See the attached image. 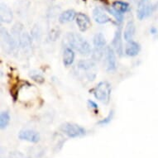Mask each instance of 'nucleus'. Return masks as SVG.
I'll list each match as a JSON object with an SVG mask.
<instances>
[{"label":"nucleus","instance_id":"nucleus-28","mask_svg":"<svg viewBox=\"0 0 158 158\" xmlns=\"http://www.w3.org/2000/svg\"><path fill=\"white\" fill-rule=\"evenodd\" d=\"M150 32H151V34H152V35H156V34H157L158 30L155 27H151Z\"/></svg>","mask_w":158,"mask_h":158},{"label":"nucleus","instance_id":"nucleus-8","mask_svg":"<svg viewBox=\"0 0 158 158\" xmlns=\"http://www.w3.org/2000/svg\"><path fill=\"white\" fill-rule=\"evenodd\" d=\"M113 48L118 53V56H122L123 53V47L122 40V27H118L114 34V40H113Z\"/></svg>","mask_w":158,"mask_h":158},{"label":"nucleus","instance_id":"nucleus-22","mask_svg":"<svg viewBox=\"0 0 158 158\" xmlns=\"http://www.w3.org/2000/svg\"><path fill=\"white\" fill-rule=\"evenodd\" d=\"M108 11H109V13L111 14L112 16H114V18L116 19V21L118 23H121L123 20V14L121 13H118V12H117L116 10H114V8H108Z\"/></svg>","mask_w":158,"mask_h":158},{"label":"nucleus","instance_id":"nucleus-23","mask_svg":"<svg viewBox=\"0 0 158 158\" xmlns=\"http://www.w3.org/2000/svg\"><path fill=\"white\" fill-rule=\"evenodd\" d=\"M114 110H111V111L109 112V115H108V116H107L105 118L100 120V121H98V124L102 125V126H104V125H106V124H109V123L112 121V119H113V118H114Z\"/></svg>","mask_w":158,"mask_h":158},{"label":"nucleus","instance_id":"nucleus-13","mask_svg":"<svg viewBox=\"0 0 158 158\" xmlns=\"http://www.w3.org/2000/svg\"><path fill=\"white\" fill-rule=\"evenodd\" d=\"M75 60V52L71 47H66L63 52V64L65 66H70Z\"/></svg>","mask_w":158,"mask_h":158},{"label":"nucleus","instance_id":"nucleus-3","mask_svg":"<svg viewBox=\"0 0 158 158\" xmlns=\"http://www.w3.org/2000/svg\"><path fill=\"white\" fill-rule=\"evenodd\" d=\"M60 131L70 138L81 137L86 135V130L76 123H65L60 125Z\"/></svg>","mask_w":158,"mask_h":158},{"label":"nucleus","instance_id":"nucleus-7","mask_svg":"<svg viewBox=\"0 0 158 158\" xmlns=\"http://www.w3.org/2000/svg\"><path fill=\"white\" fill-rule=\"evenodd\" d=\"M18 137L21 140L27 141V142L32 143H36L40 141V134L36 131L31 129L22 130L18 134Z\"/></svg>","mask_w":158,"mask_h":158},{"label":"nucleus","instance_id":"nucleus-20","mask_svg":"<svg viewBox=\"0 0 158 158\" xmlns=\"http://www.w3.org/2000/svg\"><path fill=\"white\" fill-rule=\"evenodd\" d=\"M10 122V115L8 111H2L0 114V127L4 129L8 127Z\"/></svg>","mask_w":158,"mask_h":158},{"label":"nucleus","instance_id":"nucleus-10","mask_svg":"<svg viewBox=\"0 0 158 158\" xmlns=\"http://www.w3.org/2000/svg\"><path fill=\"white\" fill-rule=\"evenodd\" d=\"M75 22H76V24H77L80 31H83V32L87 31L91 25L89 18L86 14L82 13H78L76 18H75Z\"/></svg>","mask_w":158,"mask_h":158},{"label":"nucleus","instance_id":"nucleus-17","mask_svg":"<svg viewBox=\"0 0 158 158\" xmlns=\"http://www.w3.org/2000/svg\"><path fill=\"white\" fill-rule=\"evenodd\" d=\"M76 16H77V14L75 11L72 10V9H69V10L63 12L60 14V18H59V22L60 23H66L71 22L74 19H75Z\"/></svg>","mask_w":158,"mask_h":158},{"label":"nucleus","instance_id":"nucleus-19","mask_svg":"<svg viewBox=\"0 0 158 158\" xmlns=\"http://www.w3.org/2000/svg\"><path fill=\"white\" fill-rule=\"evenodd\" d=\"M79 69L83 70H89L93 69L95 66V63L94 60H81L77 64Z\"/></svg>","mask_w":158,"mask_h":158},{"label":"nucleus","instance_id":"nucleus-27","mask_svg":"<svg viewBox=\"0 0 158 158\" xmlns=\"http://www.w3.org/2000/svg\"><path fill=\"white\" fill-rule=\"evenodd\" d=\"M88 105L90 107L91 109H98V104H96L95 102H94L93 100H90V99H89L88 100Z\"/></svg>","mask_w":158,"mask_h":158},{"label":"nucleus","instance_id":"nucleus-15","mask_svg":"<svg viewBox=\"0 0 158 158\" xmlns=\"http://www.w3.org/2000/svg\"><path fill=\"white\" fill-rule=\"evenodd\" d=\"M93 42L94 48H96V49L104 50V48L106 47V39H105L104 34L101 33V32H98V33H96L94 35Z\"/></svg>","mask_w":158,"mask_h":158},{"label":"nucleus","instance_id":"nucleus-25","mask_svg":"<svg viewBox=\"0 0 158 158\" xmlns=\"http://www.w3.org/2000/svg\"><path fill=\"white\" fill-rule=\"evenodd\" d=\"M59 36H60L59 30H57V29H53V30H52V31L50 32L49 38L51 39V41H56V40L59 37Z\"/></svg>","mask_w":158,"mask_h":158},{"label":"nucleus","instance_id":"nucleus-9","mask_svg":"<svg viewBox=\"0 0 158 158\" xmlns=\"http://www.w3.org/2000/svg\"><path fill=\"white\" fill-rule=\"evenodd\" d=\"M93 18L94 21L98 24H104L111 22V18H109L108 14L103 8L97 7L93 11Z\"/></svg>","mask_w":158,"mask_h":158},{"label":"nucleus","instance_id":"nucleus-26","mask_svg":"<svg viewBox=\"0 0 158 158\" xmlns=\"http://www.w3.org/2000/svg\"><path fill=\"white\" fill-rule=\"evenodd\" d=\"M40 35V30H39V27H34L33 29H32V31H31V36H33L34 38H37Z\"/></svg>","mask_w":158,"mask_h":158},{"label":"nucleus","instance_id":"nucleus-24","mask_svg":"<svg viewBox=\"0 0 158 158\" xmlns=\"http://www.w3.org/2000/svg\"><path fill=\"white\" fill-rule=\"evenodd\" d=\"M104 50H100V49H96L94 48L92 52V59L94 60H99L104 55Z\"/></svg>","mask_w":158,"mask_h":158},{"label":"nucleus","instance_id":"nucleus-11","mask_svg":"<svg viewBox=\"0 0 158 158\" xmlns=\"http://www.w3.org/2000/svg\"><path fill=\"white\" fill-rule=\"evenodd\" d=\"M13 15L11 8L4 3H1L0 7V19L1 22L5 23H10L13 20Z\"/></svg>","mask_w":158,"mask_h":158},{"label":"nucleus","instance_id":"nucleus-4","mask_svg":"<svg viewBox=\"0 0 158 158\" xmlns=\"http://www.w3.org/2000/svg\"><path fill=\"white\" fill-rule=\"evenodd\" d=\"M158 3L152 4L150 0H140L138 3L137 10V18L139 20H143L152 14L156 9H157Z\"/></svg>","mask_w":158,"mask_h":158},{"label":"nucleus","instance_id":"nucleus-18","mask_svg":"<svg viewBox=\"0 0 158 158\" xmlns=\"http://www.w3.org/2000/svg\"><path fill=\"white\" fill-rule=\"evenodd\" d=\"M112 8L117 12L123 14L129 9V4L126 2H123V1H115L112 5Z\"/></svg>","mask_w":158,"mask_h":158},{"label":"nucleus","instance_id":"nucleus-5","mask_svg":"<svg viewBox=\"0 0 158 158\" xmlns=\"http://www.w3.org/2000/svg\"><path fill=\"white\" fill-rule=\"evenodd\" d=\"M0 33H1V43L3 50L8 53L13 52L16 49V47H18V45L13 35L9 33L8 30L3 27H1Z\"/></svg>","mask_w":158,"mask_h":158},{"label":"nucleus","instance_id":"nucleus-21","mask_svg":"<svg viewBox=\"0 0 158 158\" xmlns=\"http://www.w3.org/2000/svg\"><path fill=\"white\" fill-rule=\"evenodd\" d=\"M30 77H31L34 81H36V82H37V83L39 84H42L45 81L44 77H43L40 73L37 72V71H35V70L30 72Z\"/></svg>","mask_w":158,"mask_h":158},{"label":"nucleus","instance_id":"nucleus-16","mask_svg":"<svg viewBox=\"0 0 158 158\" xmlns=\"http://www.w3.org/2000/svg\"><path fill=\"white\" fill-rule=\"evenodd\" d=\"M19 46L23 49H28L31 46V36L25 30L22 31L19 38Z\"/></svg>","mask_w":158,"mask_h":158},{"label":"nucleus","instance_id":"nucleus-2","mask_svg":"<svg viewBox=\"0 0 158 158\" xmlns=\"http://www.w3.org/2000/svg\"><path fill=\"white\" fill-rule=\"evenodd\" d=\"M111 90V85L108 81H101L94 89L93 94L98 100L103 104H108L110 101Z\"/></svg>","mask_w":158,"mask_h":158},{"label":"nucleus","instance_id":"nucleus-6","mask_svg":"<svg viewBox=\"0 0 158 158\" xmlns=\"http://www.w3.org/2000/svg\"><path fill=\"white\" fill-rule=\"evenodd\" d=\"M105 62H106V70L108 71H114L116 70V55L113 47H107L105 48Z\"/></svg>","mask_w":158,"mask_h":158},{"label":"nucleus","instance_id":"nucleus-1","mask_svg":"<svg viewBox=\"0 0 158 158\" xmlns=\"http://www.w3.org/2000/svg\"><path fill=\"white\" fill-rule=\"evenodd\" d=\"M67 42L72 49L77 51L82 56H89L91 53L90 45L80 34L75 32L68 33Z\"/></svg>","mask_w":158,"mask_h":158},{"label":"nucleus","instance_id":"nucleus-14","mask_svg":"<svg viewBox=\"0 0 158 158\" xmlns=\"http://www.w3.org/2000/svg\"><path fill=\"white\" fill-rule=\"evenodd\" d=\"M135 31H136V27H135L134 23L132 21H129L125 27L124 31H123V37L126 42L132 41L135 35Z\"/></svg>","mask_w":158,"mask_h":158},{"label":"nucleus","instance_id":"nucleus-12","mask_svg":"<svg viewBox=\"0 0 158 158\" xmlns=\"http://www.w3.org/2000/svg\"><path fill=\"white\" fill-rule=\"evenodd\" d=\"M141 50V47L139 43L134 41H129L127 42L126 47H125V54L128 56H136L138 55Z\"/></svg>","mask_w":158,"mask_h":158}]
</instances>
